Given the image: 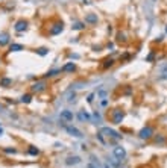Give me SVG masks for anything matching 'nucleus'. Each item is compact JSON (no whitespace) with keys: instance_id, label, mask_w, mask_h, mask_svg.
I'll use <instances>...</instances> for the list:
<instances>
[{"instance_id":"obj_1","label":"nucleus","mask_w":167,"mask_h":168,"mask_svg":"<svg viewBox=\"0 0 167 168\" xmlns=\"http://www.w3.org/2000/svg\"><path fill=\"white\" fill-rule=\"evenodd\" d=\"M100 133H102V135H106V136H108L109 139H112L114 142H117V141L122 139V135H120L119 132L109 129V127H102V129H100Z\"/></svg>"},{"instance_id":"obj_2","label":"nucleus","mask_w":167,"mask_h":168,"mask_svg":"<svg viewBox=\"0 0 167 168\" xmlns=\"http://www.w3.org/2000/svg\"><path fill=\"white\" fill-rule=\"evenodd\" d=\"M123 118H125V112H123V111H120V109H115V111H112L111 120H112V123H114V124H122Z\"/></svg>"},{"instance_id":"obj_3","label":"nucleus","mask_w":167,"mask_h":168,"mask_svg":"<svg viewBox=\"0 0 167 168\" xmlns=\"http://www.w3.org/2000/svg\"><path fill=\"white\" fill-rule=\"evenodd\" d=\"M112 156H115L119 160H123V159L126 157V150H125V147L115 145V147L112 148Z\"/></svg>"},{"instance_id":"obj_4","label":"nucleus","mask_w":167,"mask_h":168,"mask_svg":"<svg viewBox=\"0 0 167 168\" xmlns=\"http://www.w3.org/2000/svg\"><path fill=\"white\" fill-rule=\"evenodd\" d=\"M138 136H140L141 139H150V138L153 136V129H152L150 126H147V127H143V129L140 130Z\"/></svg>"},{"instance_id":"obj_5","label":"nucleus","mask_w":167,"mask_h":168,"mask_svg":"<svg viewBox=\"0 0 167 168\" xmlns=\"http://www.w3.org/2000/svg\"><path fill=\"white\" fill-rule=\"evenodd\" d=\"M62 31H64V23L62 21H58V23L50 26V35H59Z\"/></svg>"},{"instance_id":"obj_6","label":"nucleus","mask_w":167,"mask_h":168,"mask_svg":"<svg viewBox=\"0 0 167 168\" xmlns=\"http://www.w3.org/2000/svg\"><path fill=\"white\" fill-rule=\"evenodd\" d=\"M46 86H47L46 82H44V80H40V82H35V83L31 86V89H32V92H37V94H38V92H43V91L46 89Z\"/></svg>"},{"instance_id":"obj_7","label":"nucleus","mask_w":167,"mask_h":168,"mask_svg":"<svg viewBox=\"0 0 167 168\" xmlns=\"http://www.w3.org/2000/svg\"><path fill=\"white\" fill-rule=\"evenodd\" d=\"M64 129H65V132H67L68 135H72V136H75V138H82V132H81L79 129H76V127H73V126H64Z\"/></svg>"},{"instance_id":"obj_8","label":"nucleus","mask_w":167,"mask_h":168,"mask_svg":"<svg viewBox=\"0 0 167 168\" xmlns=\"http://www.w3.org/2000/svg\"><path fill=\"white\" fill-rule=\"evenodd\" d=\"M14 29H15L17 32H25V31L28 29V21H26V20H18V21L15 23Z\"/></svg>"},{"instance_id":"obj_9","label":"nucleus","mask_w":167,"mask_h":168,"mask_svg":"<svg viewBox=\"0 0 167 168\" xmlns=\"http://www.w3.org/2000/svg\"><path fill=\"white\" fill-rule=\"evenodd\" d=\"M59 117H61V120H64V121H72L75 115H73V112H72V111H68V109H64V111H61Z\"/></svg>"},{"instance_id":"obj_10","label":"nucleus","mask_w":167,"mask_h":168,"mask_svg":"<svg viewBox=\"0 0 167 168\" xmlns=\"http://www.w3.org/2000/svg\"><path fill=\"white\" fill-rule=\"evenodd\" d=\"M97 15L96 14H87L85 15V23H88V24H96L97 23Z\"/></svg>"},{"instance_id":"obj_11","label":"nucleus","mask_w":167,"mask_h":168,"mask_svg":"<svg viewBox=\"0 0 167 168\" xmlns=\"http://www.w3.org/2000/svg\"><path fill=\"white\" fill-rule=\"evenodd\" d=\"M106 162H108L109 165H112L114 168H119V166L122 165V160H119L115 156H111V157H108V159H106Z\"/></svg>"},{"instance_id":"obj_12","label":"nucleus","mask_w":167,"mask_h":168,"mask_svg":"<svg viewBox=\"0 0 167 168\" xmlns=\"http://www.w3.org/2000/svg\"><path fill=\"white\" fill-rule=\"evenodd\" d=\"M62 71H65V73H73V71H76V65L73 64V62H67L62 68H61Z\"/></svg>"},{"instance_id":"obj_13","label":"nucleus","mask_w":167,"mask_h":168,"mask_svg":"<svg viewBox=\"0 0 167 168\" xmlns=\"http://www.w3.org/2000/svg\"><path fill=\"white\" fill-rule=\"evenodd\" d=\"M81 162V157L79 156H68L67 159H65V163L67 165H76V163H79Z\"/></svg>"},{"instance_id":"obj_14","label":"nucleus","mask_w":167,"mask_h":168,"mask_svg":"<svg viewBox=\"0 0 167 168\" xmlns=\"http://www.w3.org/2000/svg\"><path fill=\"white\" fill-rule=\"evenodd\" d=\"M9 43V34H6V32H3V34H0V46H6Z\"/></svg>"},{"instance_id":"obj_15","label":"nucleus","mask_w":167,"mask_h":168,"mask_svg":"<svg viewBox=\"0 0 167 168\" xmlns=\"http://www.w3.org/2000/svg\"><path fill=\"white\" fill-rule=\"evenodd\" d=\"M78 118H79L81 121H90V120H91L90 114H88V112H85V111H81V112L78 114Z\"/></svg>"},{"instance_id":"obj_16","label":"nucleus","mask_w":167,"mask_h":168,"mask_svg":"<svg viewBox=\"0 0 167 168\" xmlns=\"http://www.w3.org/2000/svg\"><path fill=\"white\" fill-rule=\"evenodd\" d=\"M12 85V80L9 77H3V79H0V86H3V88H9Z\"/></svg>"},{"instance_id":"obj_17","label":"nucleus","mask_w":167,"mask_h":168,"mask_svg":"<svg viewBox=\"0 0 167 168\" xmlns=\"http://www.w3.org/2000/svg\"><path fill=\"white\" fill-rule=\"evenodd\" d=\"M72 29H73V31H82V29H85V23L78 21V23H75V24L72 26Z\"/></svg>"},{"instance_id":"obj_18","label":"nucleus","mask_w":167,"mask_h":168,"mask_svg":"<svg viewBox=\"0 0 167 168\" xmlns=\"http://www.w3.org/2000/svg\"><path fill=\"white\" fill-rule=\"evenodd\" d=\"M62 70L61 68H56V70H50V71H47V74H46V77H55L56 74H59Z\"/></svg>"},{"instance_id":"obj_19","label":"nucleus","mask_w":167,"mask_h":168,"mask_svg":"<svg viewBox=\"0 0 167 168\" xmlns=\"http://www.w3.org/2000/svg\"><path fill=\"white\" fill-rule=\"evenodd\" d=\"M25 47L22 46V44H11V47H9V50L11 52H20V50H23Z\"/></svg>"},{"instance_id":"obj_20","label":"nucleus","mask_w":167,"mask_h":168,"mask_svg":"<svg viewBox=\"0 0 167 168\" xmlns=\"http://www.w3.org/2000/svg\"><path fill=\"white\" fill-rule=\"evenodd\" d=\"M106 91L105 89H99L97 91V99H100V100H106Z\"/></svg>"},{"instance_id":"obj_21","label":"nucleus","mask_w":167,"mask_h":168,"mask_svg":"<svg viewBox=\"0 0 167 168\" xmlns=\"http://www.w3.org/2000/svg\"><path fill=\"white\" fill-rule=\"evenodd\" d=\"M128 40H126V35L125 34H122V32H119L117 34V43H126Z\"/></svg>"},{"instance_id":"obj_22","label":"nucleus","mask_w":167,"mask_h":168,"mask_svg":"<svg viewBox=\"0 0 167 168\" xmlns=\"http://www.w3.org/2000/svg\"><path fill=\"white\" fill-rule=\"evenodd\" d=\"M31 102H32V95H31V94L22 95V103H31Z\"/></svg>"},{"instance_id":"obj_23","label":"nucleus","mask_w":167,"mask_h":168,"mask_svg":"<svg viewBox=\"0 0 167 168\" xmlns=\"http://www.w3.org/2000/svg\"><path fill=\"white\" fill-rule=\"evenodd\" d=\"M29 154H32V156H38L40 154V150L37 148V147H29Z\"/></svg>"},{"instance_id":"obj_24","label":"nucleus","mask_w":167,"mask_h":168,"mask_svg":"<svg viewBox=\"0 0 167 168\" xmlns=\"http://www.w3.org/2000/svg\"><path fill=\"white\" fill-rule=\"evenodd\" d=\"M114 64V59L112 58H108V59H105V64H103V68H108V67H111Z\"/></svg>"},{"instance_id":"obj_25","label":"nucleus","mask_w":167,"mask_h":168,"mask_svg":"<svg viewBox=\"0 0 167 168\" xmlns=\"http://www.w3.org/2000/svg\"><path fill=\"white\" fill-rule=\"evenodd\" d=\"M90 159H91V162H93V163H94V165H97V166H99V168H100V162H99V160H97V157H96V156H94V154H91V156H90Z\"/></svg>"},{"instance_id":"obj_26","label":"nucleus","mask_w":167,"mask_h":168,"mask_svg":"<svg viewBox=\"0 0 167 168\" xmlns=\"http://www.w3.org/2000/svg\"><path fill=\"white\" fill-rule=\"evenodd\" d=\"M37 52H38V55H41V56H46V55H47V49H46V47H41V49H38Z\"/></svg>"},{"instance_id":"obj_27","label":"nucleus","mask_w":167,"mask_h":168,"mask_svg":"<svg viewBox=\"0 0 167 168\" xmlns=\"http://www.w3.org/2000/svg\"><path fill=\"white\" fill-rule=\"evenodd\" d=\"M75 100H76V94L73 92V94H70V95H68V99H67V102H68V103H73Z\"/></svg>"},{"instance_id":"obj_28","label":"nucleus","mask_w":167,"mask_h":168,"mask_svg":"<svg viewBox=\"0 0 167 168\" xmlns=\"http://www.w3.org/2000/svg\"><path fill=\"white\" fill-rule=\"evenodd\" d=\"M164 141H165L164 136H156V138H155V142H164Z\"/></svg>"},{"instance_id":"obj_29","label":"nucleus","mask_w":167,"mask_h":168,"mask_svg":"<svg viewBox=\"0 0 167 168\" xmlns=\"http://www.w3.org/2000/svg\"><path fill=\"white\" fill-rule=\"evenodd\" d=\"M5 151H6V153H12V154H15V153H17V150H15V148H5Z\"/></svg>"},{"instance_id":"obj_30","label":"nucleus","mask_w":167,"mask_h":168,"mask_svg":"<svg viewBox=\"0 0 167 168\" xmlns=\"http://www.w3.org/2000/svg\"><path fill=\"white\" fill-rule=\"evenodd\" d=\"M94 95H96V94H90V95H88V99H87V102H88V103H93V99H94Z\"/></svg>"},{"instance_id":"obj_31","label":"nucleus","mask_w":167,"mask_h":168,"mask_svg":"<svg viewBox=\"0 0 167 168\" xmlns=\"http://www.w3.org/2000/svg\"><path fill=\"white\" fill-rule=\"evenodd\" d=\"M87 168H99V166H97V165H94L93 162H88V163H87Z\"/></svg>"},{"instance_id":"obj_32","label":"nucleus","mask_w":167,"mask_h":168,"mask_svg":"<svg viewBox=\"0 0 167 168\" xmlns=\"http://www.w3.org/2000/svg\"><path fill=\"white\" fill-rule=\"evenodd\" d=\"M146 61H149V62H150V61H153V53H150V55L146 58Z\"/></svg>"},{"instance_id":"obj_33","label":"nucleus","mask_w":167,"mask_h":168,"mask_svg":"<svg viewBox=\"0 0 167 168\" xmlns=\"http://www.w3.org/2000/svg\"><path fill=\"white\" fill-rule=\"evenodd\" d=\"M161 70H162V71H167V65H164V67H162Z\"/></svg>"},{"instance_id":"obj_34","label":"nucleus","mask_w":167,"mask_h":168,"mask_svg":"<svg viewBox=\"0 0 167 168\" xmlns=\"http://www.w3.org/2000/svg\"><path fill=\"white\" fill-rule=\"evenodd\" d=\"M0 135H3V129L2 127H0Z\"/></svg>"},{"instance_id":"obj_35","label":"nucleus","mask_w":167,"mask_h":168,"mask_svg":"<svg viewBox=\"0 0 167 168\" xmlns=\"http://www.w3.org/2000/svg\"><path fill=\"white\" fill-rule=\"evenodd\" d=\"M162 79H167V74H164V76H162Z\"/></svg>"},{"instance_id":"obj_36","label":"nucleus","mask_w":167,"mask_h":168,"mask_svg":"<svg viewBox=\"0 0 167 168\" xmlns=\"http://www.w3.org/2000/svg\"><path fill=\"white\" fill-rule=\"evenodd\" d=\"M165 32H167V27H165Z\"/></svg>"},{"instance_id":"obj_37","label":"nucleus","mask_w":167,"mask_h":168,"mask_svg":"<svg viewBox=\"0 0 167 168\" xmlns=\"http://www.w3.org/2000/svg\"><path fill=\"white\" fill-rule=\"evenodd\" d=\"M0 62H2V59H0Z\"/></svg>"}]
</instances>
